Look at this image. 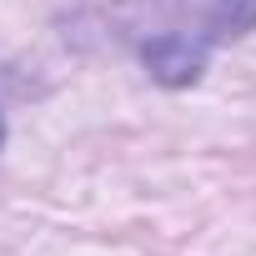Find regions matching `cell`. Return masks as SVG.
<instances>
[{
	"mask_svg": "<svg viewBox=\"0 0 256 256\" xmlns=\"http://www.w3.org/2000/svg\"><path fill=\"white\" fill-rule=\"evenodd\" d=\"M191 6V26H171L156 30L141 46V60L156 80L166 86H186L201 76L206 50L226 36H246L256 26V0H186Z\"/></svg>",
	"mask_w": 256,
	"mask_h": 256,
	"instance_id": "1",
	"label": "cell"
},
{
	"mask_svg": "<svg viewBox=\"0 0 256 256\" xmlns=\"http://www.w3.org/2000/svg\"><path fill=\"white\" fill-rule=\"evenodd\" d=\"M0 146H6V116H0Z\"/></svg>",
	"mask_w": 256,
	"mask_h": 256,
	"instance_id": "2",
	"label": "cell"
}]
</instances>
